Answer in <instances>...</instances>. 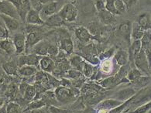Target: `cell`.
<instances>
[{
  "mask_svg": "<svg viewBox=\"0 0 151 113\" xmlns=\"http://www.w3.org/2000/svg\"><path fill=\"white\" fill-rule=\"evenodd\" d=\"M85 60L81 55H78V54H74V55L70 56V59H69V63H70V67L72 68H75L76 70L79 71L82 73L83 67L85 64Z\"/></svg>",
  "mask_w": 151,
  "mask_h": 113,
  "instance_id": "obj_21",
  "label": "cell"
},
{
  "mask_svg": "<svg viewBox=\"0 0 151 113\" xmlns=\"http://www.w3.org/2000/svg\"><path fill=\"white\" fill-rule=\"evenodd\" d=\"M134 66L143 75H150V64L148 61L147 55L143 50L137 54L134 59Z\"/></svg>",
  "mask_w": 151,
  "mask_h": 113,
  "instance_id": "obj_3",
  "label": "cell"
},
{
  "mask_svg": "<svg viewBox=\"0 0 151 113\" xmlns=\"http://www.w3.org/2000/svg\"><path fill=\"white\" fill-rule=\"evenodd\" d=\"M58 11H59V3L56 1H51L44 5L40 9V14L48 17L58 12Z\"/></svg>",
  "mask_w": 151,
  "mask_h": 113,
  "instance_id": "obj_15",
  "label": "cell"
},
{
  "mask_svg": "<svg viewBox=\"0 0 151 113\" xmlns=\"http://www.w3.org/2000/svg\"><path fill=\"white\" fill-rule=\"evenodd\" d=\"M37 71H38L37 67L29 65H23L18 68L17 75H19V76L26 78H30V77L34 76Z\"/></svg>",
  "mask_w": 151,
  "mask_h": 113,
  "instance_id": "obj_17",
  "label": "cell"
},
{
  "mask_svg": "<svg viewBox=\"0 0 151 113\" xmlns=\"http://www.w3.org/2000/svg\"><path fill=\"white\" fill-rule=\"evenodd\" d=\"M68 78H70V79H77V78H83L84 75L81 73V71H79L76 70L75 68H70L69 69L68 71L66 72Z\"/></svg>",
  "mask_w": 151,
  "mask_h": 113,
  "instance_id": "obj_37",
  "label": "cell"
},
{
  "mask_svg": "<svg viewBox=\"0 0 151 113\" xmlns=\"http://www.w3.org/2000/svg\"><path fill=\"white\" fill-rule=\"evenodd\" d=\"M141 42V50L143 51H147V50H151V33L150 30L145 31L143 37L140 39Z\"/></svg>",
  "mask_w": 151,
  "mask_h": 113,
  "instance_id": "obj_27",
  "label": "cell"
},
{
  "mask_svg": "<svg viewBox=\"0 0 151 113\" xmlns=\"http://www.w3.org/2000/svg\"><path fill=\"white\" fill-rule=\"evenodd\" d=\"M58 48L65 54L70 55L73 54V51H74V43H73L72 40L70 39V37H63L60 40V44L58 46Z\"/></svg>",
  "mask_w": 151,
  "mask_h": 113,
  "instance_id": "obj_18",
  "label": "cell"
},
{
  "mask_svg": "<svg viewBox=\"0 0 151 113\" xmlns=\"http://www.w3.org/2000/svg\"><path fill=\"white\" fill-rule=\"evenodd\" d=\"M131 30L132 23L130 21H125L119 26L118 34L127 42L129 46L131 43Z\"/></svg>",
  "mask_w": 151,
  "mask_h": 113,
  "instance_id": "obj_8",
  "label": "cell"
},
{
  "mask_svg": "<svg viewBox=\"0 0 151 113\" xmlns=\"http://www.w3.org/2000/svg\"><path fill=\"white\" fill-rule=\"evenodd\" d=\"M3 104H4V100L2 98H0V108L3 106Z\"/></svg>",
  "mask_w": 151,
  "mask_h": 113,
  "instance_id": "obj_51",
  "label": "cell"
},
{
  "mask_svg": "<svg viewBox=\"0 0 151 113\" xmlns=\"http://www.w3.org/2000/svg\"><path fill=\"white\" fill-rule=\"evenodd\" d=\"M7 1L10 2V3H12L14 6V7L16 8L17 12L20 9L21 7L23 6V2H24V0H7Z\"/></svg>",
  "mask_w": 151,
  "mask_h": 113,
  "instance_id": "obj_45",
  "label": "cell"
},
{
  "mask_svg": "<svg viewBox=\"0 0 151 113\" xmlns=\"http://www.w3.org/2000/svg\"><path fill=\"white\" fill-rule=\"evenodd\" d=\"M65 23H66L63 20L60 15L58 14V12L48 17L46 21H44V25L50 27H59Z\"/></svg>",
  "mask_w": 151,
  "mask_h": 113,
  "instance_id": "obj_20",
  "label": "cell"
},
{
  "mask_svg": "<svg viewBox=\"0 0 151 113\" xmlns=\"http://www.w3.org/2000/svg\"><path fill=\"white\" fill-rule=\"evenodd\" d=\"M114 4H115V8H116V11L118 12L119 15H121L126 10V6L122 0H115Z\"/></svg>",
  "mask_w": 151,
  "mask_h": 113,
  "instance_id": "obj_42",
  "label": "cell"
},
{
  "mask_svg": "<svg viewBox=\"0 0 151 113\" xmlns=\"http://www.w3.org/2000/svg\"><path fill=\"white\" fill-rule=\"evenodd\" d=\"M13 43L16 54H21L25 52L26 35L23 33H16L13 37Z\"/></svg>",
  "mask_w": 151,
  "mask_h": 113,
  "instance_id": "obj_7",
  "label": "cell"
},
{
  "mask_svg": "<svg viewBox=\"0 0 151 113\" xmlns=\"http://www.w3.org/2000/svg\"><path fill=\"white\" fill-rule=\"evenodd\" d=\"M95 66L91 65V64L85 61L82 70V74L84 77L91 78V77H92V75L95 74Z\"/></svg>",
  "mask_w": 151,
  "mask_h": 113,
  "instance_id": "obj_34",
  "label": "cell"
},
{
  "mask_svg": "<svg viewBox=\"0 0 151 113\" xmlns=\"http://www.w3.org/2000/svg\"><path fill=\"white\" fill-rule=\"evenodd\" d=\"M9 33L6 28L4 27V25H0V39L3 40L8 38Z\"/></svg>",
  "mask_w": 151,
  "mask_h": 113,
  "instance_id": "obj_46",
  "label": "cell"
},
{
  "mask_svg": "<svg viewBox=\"0 0 151 113\" xmlns=\"http://www.w3.org/2000/svg\"><path fill=\"white\" fill-rule=\"evenodd\" d=\"M46 106V104L42 99H34L30 102L28 103L27 108L24 109V111H27V110H33V109H41Z\"/></svg>",
  "mask_w": 151,
  "mask_h": 113,
  "instance_id": "obj_33",
  "label": "cell"
},
{
  "mask_svg": "<svg viewBox=\"0 0 151 113\" xmlns=\"http://www.w3.org/2000/svg\"><path fill=\"white\" fill-rule=\"evenodd\" d=\"M23 113H47L45 109L41 108V109H33V110H27V111H23Z\"/></svg>",
  "mask_w": 151,
  "mask_h": 113,
  "instance_id": "obj_49",
  "label": "cell"
},
{
  "mask_svg": "<svg viewBox=\"0 0 151 113\" xmlns=\"http://www.w3.org/2000/svg\"><path fill=\"white\" fill-rule=\"evenodd\" d=\"M142 75H143V74L138 69H137V68H131V70L129 71L128 74L126 76V78L128 79L129 82L134 84Z\"/></svg>",
  "mask_w": 151,
  "mask_h": 113,
  "instance_id": "obj_32",
  "label": "cell"
},
{
  "mask_svg": "<svg viewBox=\"0 0 151 113\" xmlns=\"http://www.w3.org/2000/svg\"><path fill=\"white\" fill-rule=\"evenodd\" d=\"M150 110V101H148L143 105L136 109L132 113H147Z\"/></svg>",
  "mask_w": 151,
  "mask_h": 113,
  "instance_id": "obj_41",
  "label": "cell"
},
{
  "mask_svg": "<svg viewBox=\"0 0 151 113\" xmlns=\"http://www.w3.org/2000/svg\"><path fill=\"white\" fill-rule=\"evenodd\" d=\"M54 95H55V99L62 104H69L75 101V99H77L73 94L71 88L69 89L63 86L56 88L54 91Z\"/></svg>",
  "mask_w": 151,
  "mask_h": 113,
  "instance_id": "obj_1",
  "label": "cell"
},
{
  "mask_svg": "<svg viewBox=\"0 0 151 113\" xmlns=\"http://www.w3.org/2000/svg\"><path fill=\"white\" fill-rule=\"evenodd\" d=\"M60 52V49L58 46L54 45V44H50L47 49V56L50 57L51 58H55L58 55Z\"/></svg>",
  "mask_w": 151,
  "mask_h": 113,
  "instance_id": "obj_36",
  "label": "cell"
},
{
  "mask_svg": "<svg viewBox=\"0 0 151 113\" xmlns=\"http://www.w3.org/2000/svg\"><path fill=\"white\" fill-rule=\"evenodd\" d=\"M6 80V75H5V72L2 71H0V85H2L4 83Z\"/></svg>",
  "mask_w": 151,
  "mask_h": 113,
  "instance_id": "obj_50",
  "label": "cell"
},
{
  "mask_svg": "<svg viewBox=\"0 0 151 113\" xmlns=\"http://www.w3.org/2000/svg\"><path fill=\"white\" fill-rule=\"evenodd\" d=\"M136 23L144 31L150 30L151 27V17L150 12H143L137 17Z\"/></svg>",
  "mask_w": 151,
  "mask_h": 113,
  "instance_id": "obj_14",
  "label": "cell"
},
{
  "mask_svg": "<svg viewBox=\"0 0 151 113\" xmlns=\"http://www.w3.org/2000/svg\"><path fill=\"white\" fill-rule=\"evenodd\" d=\"M99 12V17L100 19V21L103 24L109 25L115 21V17L111 12L107 11L106 9H104L102 11H100Z\"/></svg>",
  "mask_w": 151,
  "mask_h": 113,
  "instance_id": "obj_26",
  "label": "cell"
},
{
  "mask_svg": "<svg viewBox=\"0 0 151 113\" xmlns=\"http://www.w3.org/2000/svg\"><path fill=\"white\" fill-rule=\"evenodd\" d=\"M55 64H56L55 60L47 55L41 57L39 61L40 68L41 69L42 71L49 73V74H51L53 72Z\"/></svg>",
  "mask_w": 151,
  "mask_h": 113,
  "instance_id": "obj_9",
  "label": "cell"
},
{
  "mask_svg": "<svg viewBox=\"0 0 151 113\" xmlns=\"http://www.w3.org/2000/svg\"><path fill=\"white\" fill-rule=\"evenodd\" d=\"M122 1L124 3L126 9H131L132 6H134L135 5L137 4L138 0H122Z\"/></svg>",
  "mask_w": 151,
  "mask_h": 113,
  "instance_id": "obj_47",
  "label": "cell"
},
{
  "mask_svg": "<svg viewBox=\"0 0 151 113\" xmlns=\"http://www.w3.org/2000/svg\"><path fill=\"white\" fill-rule=\"evenodd\" d=\"M44 40L43 32H29L26 36V48L25 53L27 54L28 50H31L33 47L37 43Z\"/></svg>",
  "mask_w": 151,
  "mask_h": 113,
  "instance_id": "obj_4",
  "label": "cell"
},
{
  "mask_svg": "<svg viewBox=\"0 0 151 113\" xmlns=\"http://www.w3.org/2000/svg\"><path fill=\"white\" fill-rule=\"evenodd\" d=\"M41 57L38 55H36L34 54H28L25 55L20 56L18 58L17 60V64L18 67H22L23 65H29L37 67L39 65V61Z\"/></svg>",
  "mask_w": 151,
  "mask_h": 113,
  "instance_id": "obj_6",
  "label": "cell"
},
{
  "mask_svg": "<svg viewBox=\"0 0 151 113\" xmlns=\"http://www.w3.org/2000/svg\"><path fill=\"white\" fill-rule=\"evenodd\" d=\"M58 14L60 15L65 23H72L77 19L78 9L72 3H67L58 11Z\"/></svg>",
  "mask_w": 151,
  "mask_h": 113,
  "instance_id": "obj_2",
  "label": "cell"
},
{
  "mask_svg": "<svg viewBox=\"0 0 151 113\" xmlns=\"http://www.w3.org/2000/svg\"><path fill=\"white\" fill-rule=\"evenodd\" d=\"M85 61L91 64V65L96 66L98 64H99L100 60L99 58L96 57L95 55H85V56H81Z\"/></svg>",
  "mask_w": 151,
  "mask_h": 113,
  "instance_id": "obj_38",
  "label": "cell"
},
{
  "mask_svg": "<svg viewBox=\"0 0 151 113\" xmlns=\"http://www.w3.org/2000/svg\"><path fill=\"white\" fill-rule=\"evenodd\" d=\"M18 64L17 62L12 60V61H9L5 63L2 65V71L9 76H13V75H17V71H18Z\"/></svg>",
  "mask_w": 151,
  "mask_h": 113,
  "instance_id": "obj_23",
  "label": "cell"
},
{
  "mask_svg": "<svg viewBox=\"0 0 151 113\" xmlns=\"http://www.w3.org/2000/svg\"><path fill=\"white\" fill-rule=\"evenodd\" d=\"M122 103H123V101L117 100V99H106V100L101 101V103L99 104V105H98V109H104V110L109 112L110 111V110H112V109H115V108L119 106L120 105H122Z\"/></svg>",
  "mask_w": 151,
  "mask_h": 113,
  "instance_id": "obj_19",
  "label": "cell"
},
{
  "mask_svg": "<svg viewBox=\"0 0 151 113\" xmlns=\"http://www.w3.org/2000/svg\"><path fill=\"white\" fill-rule=\"evenodd\" d=\"M150 81V76L148 75H142L140 78H139L138 80L134 83L135 85H137L139 88H142V87L147 86V84H149Z\"/></svg>",
  "mask_w": 151,
  "mask_h": 113,
  "instance_id": "obj_39",
  "label": "cell"
},
{
  "mask_svg": "<svg viewBox=\"0 0 151 113\" xmlns=\"http://www.w3.org/2000/svg\"><path fill=\"white\" fill-rule=\"evenodd\" d=\"M36 96H37V90H36L35 87H34V85L29 84L22 97L26 101L29 103L33 101V99L36 98Z\"/></svg>",
  "mask_w": 151,
  "mask_h": 113,
  "instance_id": "obj_28",
  "label": "cell"
},
{
  "mask_svg": "<svg viewBox=\"0 0 151 113\" xmlns=\"http://www.w3.org/2000/svg\"><path fill=\"white\" fill-rule=\"evenodd\" d=\"M75 34L77 39L82 43H88L94 38L92 34L90 33V31L84 27H78L75 30Z\"/></svg>",
  "mask_w": 151,
  "mask_h": 113,
  "instance_id": "obj_11",
  "label": "cell"
},
{
  "mask_svg": "<svg viewBox=\"0 0 151 113\" xmlns=\"http://www.w3.org/2000/svg\"><path fill=\"white\" fill-rule=\"evenodd\" d=\"M141 50V42L140 40H133L132 43H130L129 46L128 50V57H129V63H130L132 65L134 66V59L136 58L137 54Z\"/></svg>",
  "mask_w": 151,
  "mask_h": 113,
  "instance_id": "obj_12",
  "label": "cell"
},
{
  "mask_svg": "<svg viewBox=\"0 0 151 113\" xmlns=\"http://www.w3.org/2000/svg\"><path fill=\"white\" fill-rule=\"evenodd\" d=\"M50 43L47 42V40H42L41 41H40L36 45L33 47L31 49V54H34L36 55H38L40 57L47 55V49Z\"/></svg>",
  "mask_w": 151,
  "mask_h": 113,
  "instance_id": "obj_13",
  "label": "cell"
},
{
  "mask_svg": "<svg viewBox=\"0 0 151 113\" xmlns=\"http://www.w3.org/2000/svg\"><path fill=\"white\" fill-rule=\"evenodd\" d=\"M29 83H27V81H23L22 83H20V84L19 85V92L21 96H23L24 92H25L26 89H27V86L29 85Z\"/></svg>",
  "mask_w": 151,
  "mask_h": 113,
  "instance_id": "obj_48",
  "label": "cell"
},
{
  "mask_svg": "<svg viewBox=\"0 0 151 113\" xmlns=\"http://www.w3.org/2000/svg\"><path fill=\"white\" fill-rule=\"evenodd\" d=\"M6 113H23V109L16 101H9L6 105Z\"/></svg>",
  "mask_w": 151,
  "mask_h": 113,
  "instance_id": "obj_31",
  "label": "cell"
},
{
  "mask_svg": "<svg viewBox=\"0 0 151 113\" xmlns=\"http://www.w3.org/2000/svg\"><path fill=\"white\" fill-rule=\"evenodd\" d=\"M135 94H136V91L133 89L129 88V89H123V90L118 91L115 95V98L119 101H126L129 99H130L133 95H135Z\"/></svg>",
  "mask_w": 151,
  "mask_h": 113,
  "instance_id": "obj_22",
  "label": "cell"
},
{
  "mask_svg": "<svg viewBox=\"0 0 151 113\" xmlns=\"http://www.w3.org/2000/svg\"><path fill=\"white\" fill-rule=\"evenodd\" d=\"M1 1H3V0H0V2H1Z\"/></svg>",
  "mask_w": 151,
  "mask_h": 113,
  "instance_id": "obj_52",
  "label": "cell"
},
{
  "mask_svg": "<svg viewBox=\"0 0 151 113\" xmlns=\"http://www.w3.org/2000/svg\"><path fill=\"white\" fill-rule=\"evenodd\" d=\"M145 31L141 28L137 23H132V30H131V39L133 40H140L143 37Z\"/></svg>",
  "mask_w": 151,
  "mask_h": 113,
  "instance_id": "obj_29",
  "label": "cell"
},
{
  "mask_svg": "<svg viewBox=\"0 0 151 113\" xmlns=\"http://www.w3.org/2000/svg\"><path fill=\"white\" fill-rule=\"evenodd\" d=\"M114 1L115 0H106V3H105V7L107 11L111 12L112 14L119 15L118 12L116 11V8H115V4H114Z\"/></svg>",
  "mask_w": 151,
  "mask_h": 113,
  "instance_id": "obj_40",
  "label": "cell"
},
{
  "mask_svg": "<svg viewBox=\"0 0 151 113\" xmlns=\"http://www.w3.org/2000/svg\"><path fill=\"white\" fill-rule=\"evenodd\" d=\"M48 110L50 113H68L67 109L57 107L55 105H50L48 108Z\"/></svg>",
  "mask_w": 151,
  "mask_h": 113,
  "instance_id": "obj_43",
  "label": "cell"
},
{
  "mask_svg": "<svg viewBox=\"0 0 151 113\" xmlns=\"http://www.w3.org/2000/svg\"><path fill=\"white\" fill-rule=\"evenodd\" d=\"M99 84L102 88V89H112L115 86L119 85L118 81L116 80V78L115 76L108 77V78H105L102 81H101L100 82H99Z\"/></svg>",
  "mask_w": 151,
  "mask_h": 113,
  "instance_id": "obj_30",
  "label": "cell"
},
{
  "mask_svg": "<svg viewBox=\"0 0 151 113\" xmlns=\"http://www.w3.org/2000/svg\"><path fill=\"white\" fill-rule=\"evenodd\" d=\"M105 3H106V2L104 0H94V5H95V9H97L98 12L106 9Z\"/></svg>",
  "mask_w": 151,
  "mask_h": 113,
  "instance_id": "obj_44",
  "label": "cell"
},
{
  "mask_svg": "<svg viewBox=\"0 0 151 113\" xmlns=\"http://www.w3.org/2000/svg\"><path fill=\"white\" fill-rule=\"evenodd\" d=\"M0 18L3 22V24H4L7 30L15 31L19 29V20L17 19L12 18L10 17H7V16L2 14H0Z\"/></svg>",
  "mask_w": 151,
  "mask_h": 113,
  "instance_id": "obj_16",
  "label": "cell"
},
{
  "mask_svg": "<svg viewBox=\"0 0 151 113\" xmlns=\"http://www.w3.org/2000/svg\"><path fill=\"white\" fill-rule=\"evenodd\" d=\"M25 22L27 24L36 25V26H43L44 25V21L40 17L39 12L37 9H31L28 12L26 17Z\"/></svg>",
  "mask_w": 151,
  "mask_h": 113,
  "instance_id": "obj_10",
  "label": "cell"
},
{
  "mask_svg": "<svg viewBox=\"0 0 151 113\" xmlns=\"http://www.w3.org/2000/svg\"><path fill=\"white\" fill-rule=\"evenodd\" d=\"M0 14L17 19L18 20L19 19V15L17 13V11L14 6L8 2L7 0H3L0 2Z\"/></svg>",
  "mask_w": 151,
  "mask_h": 113,
  "instance_id": "obj_5",
  "label": "cell"
},
{
  "mask_svg": "<svg viewBox=\"0 0 151 113\" xmlns=\"http://www.w3.org/2000/svg\"><path fill=\"white\" fill-rule=\"evenodd\" d=\"M115 53H116L115 48H111L109 50H106L102 53H101L98 58H99L100 61H103V60H109L112 56H114Z\"/></svg>",
  "mask_w": 151,
  "mask_h": 113,
  "instance_id": "obj_35",
  "label": "cell"
},
{
  "mask_svg": "<svg viewBox=\"0 0 151 113\" xmlns=\"http://www.w3.org/2000/svg\"><path fill=\"white\" fill-rule=\"evenodd\" d=\"M114 58L116 60L117 64L119 66H123L129 64L128 53L125 50H118L114 54Z\"/></svg>",
  "mask_w": 151,
  "mask_h": 113,
  "instance_id": "obj_25",
  "label": "cell"
},
{
  "mask_svg": "<svg viewBox=\"0 0 151 113\" xmlns=\"http://www.w3.org/2000/svg\"><path fill=\"white\" fill-rule=\"evenodd\" d=\"M0 49L2 50L8 54H13L16 51L13 40L9 39V37L0 40Z\"/></svg>",
  "mask_w": 151,
  "mask_h": 113,
  "instance_id": "obj_24",
  "label": "cell"
}]
</instances>
